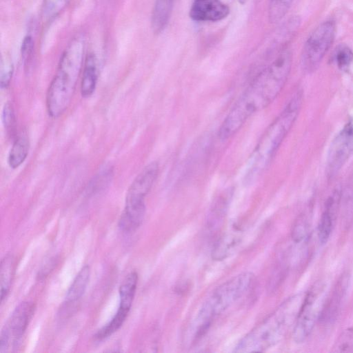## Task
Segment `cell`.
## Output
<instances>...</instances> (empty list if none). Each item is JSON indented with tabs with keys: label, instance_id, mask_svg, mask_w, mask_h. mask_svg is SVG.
<instances>
[{
	"label": "cell",
	"instance_id": "cell-18",
	"mask_svg": "<svg viewBox=\"0 0 353 353\" xmlns=\"http://www.w3.org/2000/svg\"><path fill=\"white\" fill-rule=\"evenodd\" d=\"M137 283L138 274L135 272H130L123 279L119 290L120 307L130 311L135 295Z\"/></svg>",
	"mask_w": 353,
	"mask_h": 353
},
{
	"label": "cell",
	"instance_id": "cell-15",
	"mask_svg": "<svg viewBox=\"0 0 353 353\" xmlns=\"http://www.w3.org/2000/svg\"><path fill=\"white\" fill-rule=\"evenodd\" d=\"M174 0H155L152 12L151 26L154 33L161 32L167 26Z\"/></svg>",
	"mask_w": 353,
	"mask_h": 353
},
{
	"label": "cell",
	"instance_id": "cell-28",
	"mask_svg": "<svg viewBox=\"0 0 353 353\" xmlns=\"http://www.w3.org/2000/svg\"><path fill=\"white\" fill-rule=\"evenodd\" d=\"M2 121L5 128L7 130H11L15 124V115L12 105L6 103L2 111Z\"/></svg>",
	"mask_w": 353,
	"mask_h": 353
},
{
	"label": "cell",
	"instance_id": "cell-12",
	"mask_svg": "<svg viewBox=\"0 0 353 353\" xmlns=\"http://www.w3.org/2000/svg\"><path fill=\"white\" fill-rule=\"evenodd\" d=\"M240 231L233 230L221 236L214 244L211 255L215 261H223L232 254L241 242Z\"/></svg>",
	"mask_w": 353,
	"mask_h": 353
},
{
	"label": "cell",
	"instance_id": "cell-2",
	"mask_svg": "<svg viewBox=\"0 0 353 353\" xmlns=\"http://www.w3.org/2000/svg\"><path fill=\"white\" fill-rule=\"evenodd\" d=\"M303 92L297 91L261 135L248 162L244 182H254L266 170L299 113Z\"/></svg>",
	"mask_w": 353,
	"mask_h": 353
},
{
	"label": "cell",
	"instance_id": "cell-29",
	"mask_svg": "<svg viewBox=\"0 0 353 353\" xmlns=\"http://www.w3.org/2000/svg\"><path fill=\"white\" fill-rule=\"evenodd\" d=\"M13 73V65L11 62L6 61L5 63L1 61L0 84L1 88H6L9 86Z\"/></svg>",
	"mask_w": 353,
	"mask_h": 353
},
{
	"label": "cell",
	"instance_id": "cell-3",
	"mask_svg": "<svg viewBox=\"0 0 353 353\" xmlns=\"http://www.w3.org/2000/svg\"><path fill=\"white\" fill-rule=\"evenodd\" d=\"M85 47V37L77 35L60 59L46 95V108L52 118L60 117L70 103L82 68Z\"/></svg>",
	"mask_w": 353,
	"mask_h": 353
},
{
	"label": "cell",
	"instance_id": "cell-10",
	"mask_svg": "<svg viewBox=\"0 0 353 353\" xmlns=\"http://www.w3.org/2000/svg\"><path fill=\"white\" fill-rule=\"evenodd\" d=\"M229 13V7L220 0H194L190 17L196 21H218Z\"/></svg>",
	"mask_w": 353,
	"mask_h": 353
},
{
	"label": "cell",
	"instance_id": "cell-31",
	"mask_svg": "<svg viewBox=\"0 0 353 353\" xmlns=\"http://www.w3.org/2000/svg\"><path fill=\"white\" fill-rule=\"evenodd\" d=\"M248 0H239V2L241 3V4H244Z\"/></svg>",
	"mask_w": 353,
	"mask_h": 353
},
{
	"label": "cell",
	"instance_id": "cell-9",
	"mask_svg": "<svg viewBox=\"0 0 353 353\" xmlns=\"http://www.w3.org/2000/svg\"><path fill=\"white\" fill-rule=\"evenodd\" d=\"M353 152V121L347 123L331 143L327 156V174L332 177Z\"/></svg>",
	"mask_w": 353,
	"mask_h": 353
},
{
	"label": "cell",
	"instance_id": "cell-21",
	"mask_svg": "<svg viewBox=\"0 0 353 353\" xmlns=\"http://www.w3.org/2000/svg\"><path fill=\"white\" fill-rule=\"evenodd\" d=\"M129 312V310L119 307L112 319L97 331L94 338L99 341L103 340L116 332L123 324Z\"/></svg>",
	"mask_w": 353,
	"mask_h": 353
},
{
	"label": "cell",
	"instance_id": "cell-5",
	"mask_svg": "<svg viewBox=\"0 0 353 353\" xmlns=\"http://www.w3.org/2000/svg\"><path fill=\"white\" fill-rule=\"evenodd\" d=\"M254 279L251 272H243L216 287L205 299L194 320L195 336H201L216 316L224 312L250 288Z\"/></svg>",
	"mask_w": 353,
	"mask_h": 353
},
{
	"label": "cell",
	"instance_id": "cell-14",
	"mask_svg": "<svg viewBox=\"0 0 353 353\" xmlns=\"http://www.w3.org/2000/svg\"><path fill=\"white\" fill-rule=\"evenodd\" d=\"M98 79V63L96 56L89 54L84 62L81 82V94L83 97H89L94 93Z\"/></svg>",
	"mask_w": 353,
	"mask_h": 353
},
{
	"label": "cell",
	"instance_id": "cell-13",
	"mask_svg": "<svg viewBox=\"0 0 353 353\" xmlns=\"http://www.w3.org/2000/svg\"><path fill=\"white\" fill-rule=\"evenodd\" d=\"M338 202L337 194L330 196L326 201L325 210L321 216L318 227V236L322 244L328 241L332 233Z\"/></svg>",
	"mask_w": 353,
	"mask_h": 353
},
{
	"label": "cell",
	"instance_id": "cell-11",
	"mask_svg": "<svg viewBox=\"0 0 353 353\" xmlns=\"http://www.w3.org/2000/svg\"><path fill=\"white\" fill-rule=\"evenodd\" d=\"M35 305L31 301L20 303L12 313L10 318L3 329L16 344L23 335L34 312Z\"/></svg>",
	"mask_w": 353,
	"mask_h": 353
},
{
	"label": "cell",
	"instance_id": "cell-25",
	"mask_svg": "<svg viewBox=\"0 0 353 353\" xmlns=\"http://www.w3.org/2000/svg\"><path fill=\"white\" fill-rule=\"evenodd\" d=\"M334 352H353V327L344 330L336 339Z\"/></svg>",
	"mask_w": 353,
	"mask_h": 353
},
{
	"label": "cell",
	"instance_id": "cell-26",
	"mask_svg": "<svg viewBox=\"0 0 353 353\" xmlns=\"http://www.w3.org/2000/svg\"><path fill=\"white\" fill-rule=\"evenodd\" d=\"M347 280L344 279V277L339 282L337 286L334 291L332 294V297L330 299V301L328 305V308L324 310H327L328 312L327 315L329 317H331L333 314H335L336 310L337 311L339 306L341 303V298L343 296L345 292V288L347 287L346 281ZM325 315V316H326Z\"/></svg>",
	"mask_w": 353,
	"mask_h": 353
},
{
	"label": "cell",
	"instance_id": "cell-17",
	"mask_svg": "<svg viewBox=\"0 0 353 353\" xmlns=\"http://www.w3.org/2000/svg\"><path fill=\"white\" fill-rule=\"evenodd\" d=\"M29 147V139L26 134L22 133L14 141L8 154V163L11 168H17L24 162Z\"/></svg>",
	"mask_w": 353,
	"mask_h": 353
},
{
	"label": "cell",
	"instance_id": "cell-24",
	"mask_svg": "<svg viewBox=\"0 0 353 353\" xmlns=\"http://www.w3.org/2000/svg\"><path fill=\"white\" fill-rule=\"evenodd\" d=\"M334 60L338 68L347 70L353 63V51L345 44H340L334 52Z\"/></svg>",
	"mask_w": 353,
	"mask_h": 353
},
{
	"label": "cell",
	"instance_id": "cell-19",
	"mask_svg": "<svg viewBox=\"0 0 353 353\" xmlns=\"http://www.w3.org/2000/svg\"><path fill=\"white\" fill-rule=\"evenodd\" d=\"M15 271L14 257L10 254L5 256L1 261L0 281H1V302L7 297Z\"/></svg>",
	"mask_w": 353,
	"mask_h": 353
},
{
	"label": "cell",
	"instance_id": "cell-22",
	"mask_svg": "<svg viewBox=\"0 0 353 353\" xmlns=\"http://www.w3.org/2000/svg\"><path fill=\"white\" fill-rule=\"evenodd\" d=\"M71 0H43L41 17L44 21H50L57 17Z\"/></svg>",
	"mask_w": 353,
	"mask_h": 353
},
{
	"label": "cell",
	"instance_id": "cell-23",
	"mask_svg": "<svg viewBox=\"0 0 353 353\" xmlns=\"http://www.w3.org/2000/svg\"><path fill=\"white\" fill-rule=\"evenodd\" d=\"M292 0H270L269 19L272 23L280 21L288 12Z\"/></svg>",
	"mask_w": 353,
	"mask_h": 353
},
{
	"label": "cell",
	"instance_id": "cell-4",
	"mask_svg": "<svg viewBox=\"0 0 353 353\" xmlns=\"http://www.w3.org/2000/svg\"><path fill=\"white\" fill-rule=\"evenodd\" d=\"M305 294L294 295L282 303L271 314L244 336L234 352H263L279 343L294 325Z\"/></svg>",
	"mask_w": 353,
	"mask_h": 353
},
{
	"label": "cell",
	"instance_id": "cell-20",
	"mask_svg": "<svg viewBox=\"0 0 353 353\" xmlns=\"http://www.w3.org/2000/svg\"><path fill=\"white\" fill-rule=\"evenodd\" d=\"M231 196L230 190H228L221 194L213 203L208 219L211 228H214L222 221L228 210Z\"/></svg>",
	"mask_w": 353,
	"mask_h": 353
},
{
	"label": "cell",
	"instance_id": "cell-30",
	"mask_svg": "<svg viewBox=\"0 0 353 353\" xmlns=\"http://www.w3.org/2000/svg\"><path fill=\"white\" fill-rule=\"evenodd\" d=\"M307 227V224L306 223L305 219L300 218L298 219L294 226L292 234V236L294 241L299 242L306 236Z\"/></svg>",
	"mask_w": 353,
	"mask_h": 353
},
{
	"label": "cell",
	"instance_id": "cell-7",
	"mask_svg": "<svg viewBox=\"0 0 353 353\" xmlns=\"http://www.w3.org/2000/svg\"><path fill=\"white\" fill-rule=\"evenodd\" d=\"M336 26L333 21L319 25L307 38L302 52L303 69L311 72L315 70L334 42Z\"/></svg>",
	"mask_w": 353,
	"mask_h": 353
},
{
	"label": "cell",
	"instance_id": "cell-27",
	"mask_svg": "<svg viewBox=\"0 0 353 353\" xmlns=\"http://www.w3.org/2000/svg\"><path fill=\"white\" fill-rule=\"evenodd\" d=\"M33 41L30 36H26L21 43V54L26 66H28L33 52Z\"/></svg>",
	"mask_w": 353,
	"mask_h": 353
},
{
	"label": "cell",
	"instance_id": "cell-16",
	"mask_svg": "<svg viewBox=\"0 0 353 353\" xmlns=\"http://www.w3.org/2000/svg\"><path fill=\"white\" fill-rule=\"evenodd\" d=\"M90 276V268L85 265L79 270L69 288L65 299V303H72L78 301L84 294Z\"/></svg>",
	"mask_w": 353,
	"mask_h": 353
},
{
	"label": "cell",
	"instance_id": "cell-1",
	"mask_svg": "<svg viewBox=\"0 0 353 353\" xmlns=\"http://www.w3.org/2000/svg\"><path fill=\"white\" fill-rule=\"evenodd\" d=\"M291 52L281 48L253 78L222 122L218 136L225 141L235 134L254 114L268 106L280 94L292 66Z\"/></svg>",
	"mask_w": 353,
	"mask_h": 353
},
{
	"label": "cell",
	"instance_id": "cell-8",
	"mask_svg": "<svg viewBox=\"0 0 353 353\" xmlns=\"http://www.w3.org/2000/svg\"><path fill=\"white\" fill-rule=\"evenodd\" d=\"M159 172V165L157 161L150 162L142 169L128 190L125 208H145V196L157 180Z\"/></svg>",
	"mask_w": 353,
	"mask_h": 353
},
{
	"label": "cell",
	"instance_id": "cell-6",
	"mask_svg": "<svg viewBox=\"0 0 353 353\" xmlns=\"http://www.w3.org/2000/svg\"><path fill=\"white\" fill-rule=\"evenodd\" d=\"M325 285L322 283L314 285L305 294V297L294 325L292 336L297 343L304 342L312 332L321 316L325 305Z\"/></svg>",
	"mask_w": 353,
	"mask_h": 353
}]
</instances>
